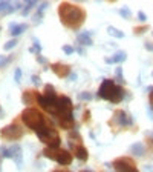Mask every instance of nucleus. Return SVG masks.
Masks as SVG:
<instances>
[{
	"instance_id": "41",
	"label": "nucleus",
	"mask_w": 153,
	"mask_h": 172,
	"mask_svg": "<svg viewBox=\"0 0 153 172\" xmlns=\"http://www.w3.org/2000/svg\"><path fill=\"white\" fill-rule=\"evenodd\" d=\"M0 117H2V108H0Z\"/></svg>"
},
{
	"instance_id": "32",
	"label": "nucleus",
	"mask_w": 153,
	"mask_h": 172,
	"mask_svg": "<svg viewBox=\"0 0 153 172\" xmlns=\"http://www.w3.org/2000/svg\"><path fill=\"white\" fill-rule=\"evenodd\" d=\"M138 19H139L141 22H146V20H147V15H146L143 11H139V12H138Z\"/></svg>"
},
{
	"instance_id": "5",
	"label": "nucleus",
	"mask_w": 153,
	"mask_h": 172,
	"mask_svg": "<svg viewBox=\"0 0 153 172\" xmlns=\"http://www.w3.org/2000/svg\"><path fill=\"white\" fill-rule=\"evenodd\" d=\"M35 134H37L38 140L41 143L48 144V148H60L61 140H60V135H58V132L55 129L49 128V126H44L40 131H37Z\"/></svg>"
},
{
	"instance_id": "25",
	"label": "nucleus",
	"mask_w": 153,
	"mask_h": 172,
	"mask_svg": "<svg viewBox=\"0 0 153 172\" xmlns=\"http://www.w3.org/2000/svg\"><path fill=\"white\" fill-rule=\"evenodd\" d=\"M17 43H19V39H12V40H9V42L5 43V46H3V48H5V51H9V49H12Z\"/></svg>"
},
{
	"instance_id": "17",
	"label": "nucleus",
	"mask_w": 153,
	"mask_h": 172,
	"mask_svg": "<svg viewBox=\"0 0 153 172\" xmlns=\"http://www.w3.org/2000/svg\"><path fill=\"white\" fill-rule=\"evenodd\" d=\"M75 157L78 160H87L89 154H87V149H86L83 144H80V146L75 148Z\"/></svg>"
},
{
	"instance_id": "14",
	"label": "nucleus",
	"mask_w": 153,
	"mask_h": 172,
	"mask_svg": "<svg viewBox=\"0 0 153 172\" xmlns=\"http://www.w3.org/2000/svg\"><path fill=\"white\" fill-rule=\"evenodd\" d=\"M130 152L135 155V157H143L144 154H146V148H144V144L143 143H133L132 146H130Z\"/></svg>"
},
{
	"instance_id": "16",
	"label": "nucleus",
	"mask_w": 153,
	"mask_h": 172,
	"mask_svg": "<svg viewBox=\"0 0 153 172\" xmlns=\"http://www.w3.org/2000/svg\"><path fill=\"white\" fill-rule=\"evenodd\" d=\"M76 40H78L80 45H86V46H90L93 43V40L90 39V32H81V34H78Z\"/></svg>"
},
{
	"instance_id": "20",
	"label": "nucleus",
	"mask_w": 153,
	"mask_h": 172,
	"mask_svg": "<svg viewBox=\"0 0 153 172\" xmlns=\"http://www.w3.org/2000/svg\"><path fill=\"white\" fill-rule=\"evenodd\" d=\"M29 51H31L32 54L40 55V52H41V45H40V42H38L37 39H32V46L29 48Z\"/></svg>"
},
{
	"instance_id": "11",
	"label": "nucleus",
	"mask_w": 153,
	"mask_h": 172,
	"mask_svg": "<svg viewBox=\"0 0 153 172\" xmlns=\"http://www.w3.org/2000/svg\"><path fill=\"white\" fill-rule=\"evenodd\" d=\"M51 69L54 71V74L55 75H58V77H68V75H71V66L69 65H64V63H54L52 66H51Z\"/></svg>"
},
{
	"instance_id": "1",
	"label": "nucleus",
	"mask_w": 153,
	"mask_h": 172,
	"mask_svg": "<svg viewBox=\"0 0 153 172\" xmlns=\"http://www.w3.org/2000/svg\"><path fill=\"white\" fill-rule=\"evenodd\" d=\"M58 15H60V20L64 23V26L71 29H78L86 19L84 9L72 3H61L58 6Z\"/></svg>"
},
{
	"instance_id": "29",
	"label": "nucleus",
	"mask_w": 153,
	"mask_h": 172,
	"mask_svg": "<svg viewBox=\"0 0 153 172\" xmlns=\"http://www.w3.org/2000/svg\"><path fill=\"white\" fill-rule=\"evenodd\" d=\"M14 80H15L17 83H20V80H22V69H20V68L15 69V72H14Z\"/></svg>"
},
{
	"instance_id": "24",
	"label": "nucleus",
	"mask_w": 153,
	"mask_h": 172,
	"mask_svg": "<svg viewBox=\"0 0 153 172\" xmlns=\"http://www.w3.org/2000/svg\"><path fill=\"white\" fill-rule=\"evenodd\" d=\"M78 98L83 100V101H89V100H92V94L84 91V92H80V94H78Z\"/></svg>"
},
{
	"instance_id": "13",
	"label": "nucleus",
	"mask_w": 153,
	"mask_h": 172,
	"mask_svg": "<svg viewBox=\"0 0 153 172\" xmlns=\"http://www.w3.org/2000/svg\"><path fill=\"white\" fill-rule=\"evenodd\" d=\"M126 58H127V54H126L124 51H118L114 57H106L104 62L109 63V65H110V63H122Z\"/></svg>"
},
{
	"instance_id": "28",
	"label": "nucleus",
	"mask_w": 153,
	"mask_h": 172,
	"mask_svg": "<svg viewBox=\"0 0 153 172\" xmlns=\"http://www.w3.org/2000/svg\"><path fill=\"white\" fill-rule=\"evenodd\" d=\"M11 60V57H6V55H0V68H5L8 65V62Z\"/></svg>"
},
{
	"instance_id": "38",
	"label": "nucleus",
	"mask_w": 153,
	"mask_h": 172,
	"mask_svg": "<svg viewBox=\"0 0 153 172\" xmlns=\"http://www.w3.org/2000/svg\"><path fill=\"white\" fill-rule=\"evenodd\" d=\"M146 171H147V172H153V166H146Z\"/></svg>"
},
{
	"instance_id": "35",
	"label": "nucleus",
	"mask_w": 153,
	"mask_h": 172,
	"mask_svg": "<svg viewBox=\"0 0 153 172\" xmlns=\"http://www.w3.org/2000/svg\"><path fill=\"white\" fill-rule=\"evenodd\" d=\"M144 31H147V26H144V28H138V29H135V32H136V34H143Z\"/></svg>"
},
{
	"instance_id": "2",
	"label": "nucleus",
	"mask_w": 153,
	"mask_h": 172,
	"mask_svg": "<svg viewBox=\"0 0 153 172\" xmlns=\"http://www.w3.org/2000/svg\"><path fill=\"white\" fill-rule=\"evenodd\" d=\"M98 97L103 100H107L110 103H119L124 97V89L116 85L114 80L104 79L98 89Z\"/></svg>"
},
{
	"instance_id": "8",
	"label": "nucleus",
	"mask_w": 153,
	"mask_h": 172,
	"mask_svg": "<svg viewBox=\"0 0 153 172\" xmlns=\"http://www.w3.org/2000/svg\"><path fill=\"white\" fill-rule=\"evenodd\" d=\"M0 134H2V137L6 138V140H19V138L23 135V128H22L20 125L12 123V125L5 126V128L0 131Z\"/></svg>"
},
{
	"instance_id": "12",
	"label": "nucleus",
	"mask_w": 153,
	"mask_h": 172,
	"mask_svg": "<svg viewBox=\"0 0 153 172\" xmlns=\"http://www.w3.org/2000/svg\"><path fill=\"white\" fill-rule=\"evenodd\" d=\"M26 25L25 23H11L9 25V32L14 36V37H17V36H20V34H23L25 31H26Z\"/></svg>"
},
{
	"instance_id": "19",
	"label": "nucleus",
	"mask_w": 153,
	"mask_h": 172,
	"mask_svg": "<svg viewBox=\"0 0 153 172\" xmlns=\"http://www.w3.org/2000/svg\"><path fill=\"white\" fill-rule=\"evenodd\" d=\"M107 32L114 37V39H124V32L116 29L115 26H107Z\"/></svg>"
},
{
	"instance_id": "27",
	"label": "nucleus",
	"mask_w": 153,
	"mask_h": 172,
	"mask_svg": "<svg viewBox=\"0 0 153 172\" xmlns=\"http://www.w3.org/2000/svg\"><path fill=\"white\" fill-rule=\"evenodd\" d=\"M115 74H116V80H118L119 83H124V77H122V68H121V66H118V68H116Z\"/></svg>"
},
{
	"instance_id": "22",
	"label": "nucleus",
	"mask_w": 153,
	"mask_h": 172,
	"mask_svg": "<svg viewBox=\"0 0 153 172\" xmlns=\"http://www.w3.org/2000/svg\"><path fill=\"white\" fill-rule=\"evenodd\" d=\"M119 15H121V17H124V19H127V20H129V19H130V17H132V12H130V9H129V8H127V6H122V8H121V9H119Z\"/></svg>"
},
{
	"instance_id": "26",
	"label": "nucleus",
	"mask_w": 153,
	"mask_h": 172,
	"mask_svg": "<svg viewBox=\"0 0 153 172\" xmlns=\"http://www.w3.org/2000/svg\"><path fill=\"white\" fill-rule=\"evenodd\" d=\"M11 8V3L9 2H0V12H5V14H8V9Z\"/></svg>"
},
{
	"instance_id": "42",
	"label": "nucleus",
	"mask_w": 153,
	"mask_h": 172,
	"mask_svg": "<svg viewBox=\"0 0 153 172\" xmlns=\"http://www.w3.org/2000/svg\"><path fill=\"white\" fill-rule=\"evenodd\" d=\"M81 172H92V171H81Z\"/></svg>"
},
{
	"instance_id": "36",
	"label": "nucleus",
	"mask_w": 153,
	"mask_h": 172,
	"mask_svg": "<svg viewBox=\"0 0 153 172\" xmlns=\"http://www.w3.org/2000/svg\"><path fill=\"white\" fill-rule=\"evenodd\" d=\"M37 60H38V62H40V63H41V65H44V63L48 62V60H46L44 57H41V55H38V57H37Z\"/></svg>"
},
{
	"instance_id": "7",
	"label": "nucleus",
	"mask_w": 153,
	"mask_h": 172,
	"mask_svg": "<svg viewBox=\"0 0 153 172\" xmlns=\"http://www.w3.org/2000/svg\"><path fill=\"white\" fill-rule=\"evenodd\" d=\"M0 155L5 158H12L19 168L22 166V148L19 144H12L11 148L0 146Z\"/></svg>"
},
{
	"instance_id": "9",
	"label": "nucleus",
	"mask_w": 153,
	"mask_h": 172,
	"mask_svg": "<svg viewBox=\"0 0 153 172\" xmlns=\"http://www.w3.org/2000/svg\"><path fill=\"white\" fill-rule=\"evenodd\" d=\"M114 168L116 172H139L136 169L135 163L127 158V157H122V158H116L114 161Z\"/></svg>"
},
{
	"instance_id": "43",
	"label": "nucleus",
	"mask_w": 153,
	"mask_h": 172,
	"mask_svg": "<svg viewBox=\"0 0 153 172\" xmlns=\"http://www.w3.org/2000/svg\"><path fill=\"white\" fill-rule=\"evenodd\" d=\"M152 77H153V72H152Z\"/></svg>"
},
{
	"instance_id": "23",
	"label": "nucleus",
	"mask_w": 153,
	"mask_h": 172,
	"mask_svg": "<svg viewBox=\"0 0 153 172\" xmlns=\"http://www.w3.org/2000/svg\"><path fill=\"white\" fill-rule=\"evenodd\" d=\"M35 5H37V2H35V0H29V2L26 3V6L23 8V11H22L23 14H22V15H28V12H29V9H31L32 6H35Z\"/></svg>"
},
{
	"instance_id": "4",
	"label": "nucleus",
	"mask_w": 153,
	"mask_h": 172,
	"mask_svg": "<svg viewBox=\"0 0 153 172\" xmlns=\"http://www.w3.org/2000/svg\"><path fill=\"white\" fill-rule=\"evenodd\" d=\"M43 155L49 160H54L57 161L58 165L61 166H68L72 163V155L71 152L64 151V149H60V148H46L43 151Z\"/></svg>"
},
{
	"instance_id": "21",
	"label": "nucleus",
	"mask_w": 153,
	"mask_h": 172,
	"mask_svg": "<svg viewBox=\"0 0 153 172\" xmlns=\"http://www.w3.org/2000/svg\"><path fill=\"white\" fill-rule=\"evenodd\" d=\"M43 95H46V97H57L54 86H52V85H46V86H44V94H43Z\"/></svg>"
},
{
	"instance_id": "37",
	"label": "nucleus",
	"mask_w": 153,
	"mask_h": 172,
	"mask_svg": "<svg viewBox=\"0 0 153 172\" xmlns=\"http://www.w3.org/2000/svg\"><path fill=\"white\" fill-rule=\"evenodd\" d=\"M69 80H71V82L76 80V75H75V74H71V75H69Z\"/></svg>"
},
{
	"instance_id": "10",
	"label": "nucleus",
	"mask_w": 153,
	"mask_h": 172,
	"mask_svg": "<svg viewBox=\"0 0 153 172\" xmlns=\"http://www.w3.org/2000/svg\"><path fill=\"white\" fill-rule=\"evenodd\" d=\"M114 123L119 125V126H132L133 118L126 111H116V114H115V117H114Z\"/></svg>"
},
{
	"instance_id": "31",
	"label": "nucleus",
	"mask_w": 153,
	"mask_h": 172,
	"mask_svg": "<svg viewBox=\"0 0 153 172\" xmlns=\"http://www.w3.org/2000/svg\"><path fill=\"white\" fill-rule=\"evenodd\" d=\"M149 105H150V109L153 111V89L149 92Z\"/></svg>"
},
{
	"instance_id": "18",
	"label": "nucleus",
	"mask_w": 153,
	"mask_h": 172,
	"mask_svg": "<svg viewBox=\"0 0 153 172\" xmlns=\"http://www.w3.org/2000/svg\"><path fill=\"white\" fill-rule=\"evenodd\" d=\"M37 95L38 92H34V91H26L25 94H23V103H31V101H34V100H37Z\"/></svg>"
},
{
	"instance_id": "3",
	"label": "nucleus",
	"mask_w": 153,
	"mask_h": 172,
	"mask_svg": "<svg viewBox=\"0 0 153 172\" xmlns=\"http://www.w3.org/2000/svg\"><path fill=\"white\" fill-rule=\"evenodd\" d=\"M22 120H23V123H25L28 128L35 131V132L40 131L41 128H44V126H48L46 122H44V117L41 115V112L37 111L35 108H28V109H25V111L22 112Z\"/></svg>"
},
{
	"instance_id": "40",
	"label": "nucleus",
	"mask_w": 153,
	"mask_h": 172,
	"mask_svg": "<svg viewBox=\"0 0 153 172\" xmlns=\"http://www.w3.org/2000/svg\"><path fill=\"white\" fill-rule=\"evenodd\" d=\"M52 172H69V171H63V169H54Z\"/></svg>"
},
{
	"instance_id": "33",
	"label": "nucleus",
	"mask_w": 153,
	"mask_h": 172,
	"mask_svg": "<svg viewBox=\"0 0 153 172\" xmlns=\"http://www.w3.org/2000/svg\"><path fill=\"white\" fill-rule=\"evenodd\" d=\"M32 83H34V85H40V83H41V80H40V77H35V75H32Z\"/></svg>"
},
{
	"instance_id": "34",
	"label": "nucleus",
	"mask_w": 153,
	"mask_h": 172,
	"mask_svg": "<svg viewBox=\"0 0 153 172\" xmlns=\"http://www.w3.org/2000/svg\"><path fill=\"white\" fill-rule=\"evenodd\" d=\"M144 46H146V48H147V49H149L150 52H153V43H150V42H146V43H144Z\"/></svg>"
},
{
	"instance_id": "6",
	"label": "nucleus",
	"mask_w": 153,
	"mask_h": 172,
	"mask_svg": "<svg viewBox=\"0 0 153 172\" xmlns=\"http://www.w3.org/2000/svg\"><path fill=\"white\" fill-rule=\"evenodd\" d=\"M72 111H74V105H72V100L66 95H60L57 98V115L58 117L57 120H68V118H74L72 115Z\"/></svg>"
},
{
	"instance_id": "15",
	"label": "nucleus",
	"mask_w": 153,
	"mask_h": 172,
	"mask_svg": "<svg viewBox=\"0 0 153 172\" xmlns=\"http://www.w3.org/2000/svg\"><path fill=\"white\" fill-rule=\"evenodd\" d=\"M48 6H49V3H48V2H43L41 5H38L37 12H35V15H34V22H35V23H40V22L43 20V11H44Z\"/></svg>"
},
{
	"instance_id": "30",
	"label": "nucleus",
	"mask_w": 153,
	"mask_h": 172,
	"mask_svg": "<svg viewBox=\"0 0 153 172\" xmlns=\"http://www.w3.org/2000/svg\"><path fill=\"white\" fill-rule=\"evenodd\" d=\"M63 51H64V54L71 55V54H74V51H75V49H74L71 45H64V46H63Z\"/></svg>"
},
{
	"instance_id": "39",
	"label": "nucleus",
	"mask_w": 153,
	"mask_h": 172,
	"mask_svg": "<svg viewBox=\"0 0 153 172\" xmlns=\"http://www.w3.org/2000/svg\"><path fill=\"white\" fill-rule=\"evenodd\" d=\"M76 51H78V54H81V55H83V54H84V51H83V48H78V49H76Z\"/></svg>"
}]
</instances>
